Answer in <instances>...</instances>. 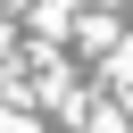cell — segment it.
Returning a JSON list of instances; mask_svg holds the SVG:
<instances>
[{"mask_svg":"<svg viewBox=\"0 0 133 133\" xmlns=\"http://www.w3.org/2000/svg\"><path fill=\"white\" fill-rule=\"evenodd\" d=\"M0 50H8V25H0Z\"/></svg>","mask_w":133,"mask_h":133,"instance_id":"obj_1","label":"cell"}]
</instances>
